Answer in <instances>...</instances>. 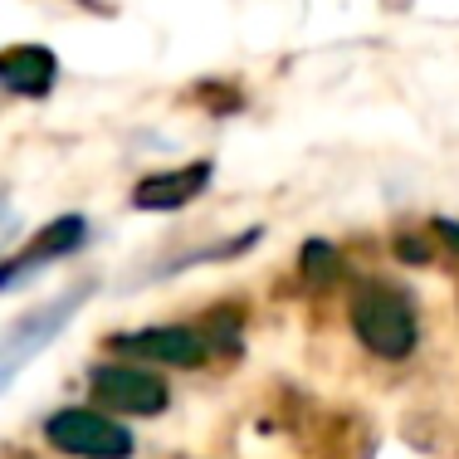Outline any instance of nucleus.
<instances>
[{
	"label": "nucleus",
	"instance_id": "1",
	"mask_svg": "<svg viewBox=\"0 0 459 459\" xmlns=\"http://www.w3.org/2000/svg\"><path fill=\"white\" fill-rule=\"evenodd\" d=\"M352 327H357V337H362L367 352L371 357H386V362L411 357L415 352V337H420L415 313H411V299L401 289H391V283H381V279L357 283V293H352Z\"/></svg>",
	"mask_w": 459,
	"mask_h": 459
},
{
	"label": "nucleus",
	"instance_id": "2",
	"mask_svg": "<svg viewBox=\"0 0 459 459\" xmlns=\"http://www.w3.org/2000/svg\"><path fill=\"white\" fill-rule=\"evenodd\" d=\"M45 440L59 455L74 459H127L133 455V430L117 425V415L89 411V406H64L45 420Z\"/></svg>",
	"mask_w": 459,
	"mask_h": 459
},
{
	"label": "nucleus",
	"instance_id": "3",
	"mask_svg": "<svg viewBox=\"0 0 459 459\" xmlns=\"http://www.w3.org/2000/svg\"><path fill=\"white\" fill-rule=\"evenodd\" d=\"M83 299H89V283H79V289L59 293L54 303H45V308H35V313H25L20 323H10L5 333H0V391H5V381L15 377V371L25 367L30 357L45 352V342L74 318V308H79Z\"/></svg>",
	"mask_w": 459,
	"mask_h": 459
},
{
	"label": "nucleus",
	"instance_id": "4",
	"mask_svg": "<svg viewBox=\"0 0 459 459\" xmlns=\"http://www.w3.org/2000/svg\"><path fill=\"white\" fill-rule=\"evenodd\" d=\"M89 386H93V401L108 415H157L171 401L167 381L147 367H93Z\"/></svg>",
	"mask_w": 459,
	"mask_h": 459
},
{
	"label": "nucleus",
	"instance_id": "5",
	"mask_svg": "<svg viewBox=\"0 0 459 459\" xmlns=\"http://www.w3.org/2000/svg\"><path fill=\"white\" fill-rule=\"evenodd\" d=\"M108 347L123 357H147V362L161 367H201L211 357V342H205L201 327L186 323H167V327H142V333H117L108 337Z\"/></svg>",
	"mask_w": 459,
	"mask_h": 459
},
{
	"label": "nucleus",
	"instance_id": "6",
	"mask_svg": "<svg viewBox=\"0 0 459 459\" xmlns=\"http://www.w3.org/2000/svg\"><path fill=\"white\" fill-rule=\"evenodd\" d=\"M83 239H89V221H83V215H59V221H49L45 230H35V239H30L20 255H10L5 264H0V293L15 289L20 279H30L39 264H49V259L74 255Z\"/></svg>",
	"mask_w": 459,
	"mask_h": 459
},
{
	"label": "nucleus",
	"instance_id": "7",
	"mask_svg": "<svg viewBox=\"0 0 459 459\" xmlns=\"http://www.w3.org/2000/svg\"><path fill=\"white\" fill-rule=\"evenodd\" d=\"M211 177H215L211 161H191V167L152 171V177L137 181L133 205H137V211H181V205H191L195 195L211 186Z\"/></svg>",
	"mask_w": 459,
	"mask_h": 459
},
{
	"label": "nucleus",
	"instance_id": "8",
	"mask_svg": "<svg viewBox=\"0 0 459 459\" xmlns=\"http://www.w3.org/2000/svg\"><path fill=\"white\" fill-rule=\"evenodd\" d=\"M59 79V59L45 45H10L0 49V89L15 98H45Z\"/></svg>",
	"mask_w": 459,
	"mask_h": 459
},
{
	"label": "nucleus",
	"instance_id": "9",
	"mask_svg": "<svg viewBox=\"0 0 459 459\" xmlns=\"http://www.w3.org/2000/svg\"><path fill=\"white\" fill-rule=\"evenodd\" d=\"M299 264H303V279L308 283H327L337 274V249L327 245V239H308V245H303V255H299Z\"/></svg>",
	"mask_w": 459,
	"mask_h": 459
},
{
	"label": "nucleus",
	"instance_id": "10",
	"mask_svg": "<svg viewBox=\"0 0 459 459\" xmlns=\"http://www.w3.org/2000/svg\"><path fill=\"white\" fill-rule=\"evenodd\" d=\"M396 255H401V259H430V245H420V239H401Z\"/></svg>",
	"mask_w": 459,
	"mask_h": 459
}]
</instances>
